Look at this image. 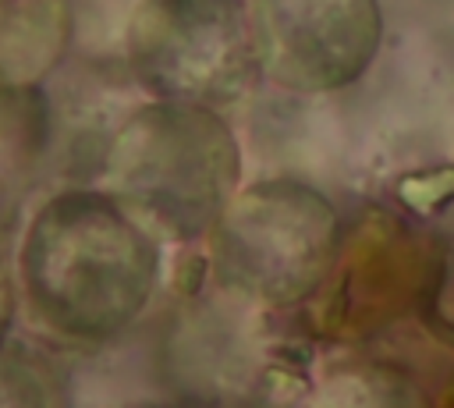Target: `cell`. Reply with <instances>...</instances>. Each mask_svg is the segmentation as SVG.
Here are the masks:
<instances>
[{
	"label": "cell",
	"instance_id": "4",
	"mask_svg": "<svg viewBox=\"0 0 454 408\" xmlns=\"http://www.w3.org/2000/svg\"><path fill=\"white\" fill-rule=\"evenodd\" d=\"M121 39L131 82L153 99L223 110L262 78L252 0H135Z\"/></svg>",
	"mask_w": 454,
	"mask_h": 408
},
{
	"label": "cell",
	"instance_id": "9",
	"mask_svg": "<svg viewBox=\"0 0 454 408\" xmlns=\"http://www.w3.org/2000/svg\"><path fill=\"white\" fill-rule=\"evenodd\" d=\"M64 362L32 341L11 333L0 348V404H57L71 401Z\"/></svg>",
	"mask_w": 454,
	"mask_h": 408
},
{
	"label": "cell",
	"instance_id": "1",
	"mask_svg": "<svg viewBox=\"0 0 454 408\" xmlns=\"http://www.w3.org/2000/svg\"><path fill=\"white\" fill-rule=\"evenodd\" d=\"M14 277L32 319L78 344L131 330L163 277V241L106 188L46 195L18 238Z\"/></svg>",
	"mask_w": 454,
	"mask_h": 408
},
{
	"label": "cell",
	"instance_id": "10",
	"mask_svg": "<svg viewBox=\"0 0 454 408\" xmlns=\"http://www.w3.org/2000/svg\"><path fill=\"white\" fill-rule=\"evenodd\" d=\"M18 277L7 270V263L0 259V348L11 341L14 333V319H18Z\"/></svg>",
	"mask_w": 454,
	"mask_h": 408
},
{
	"label": "cell",
	"instance_id": "6",
	"mask_svg": "<svg viewBox=\"0 0 454 408\" xmlns=\"http://www.w3.org/2000/svg\"><path fill=\"white\" fill-rule=\"evenodd\" d=\"M259 309L209 277V291H181L177 312L163 337V376L184 397L227 401L255 376V344L245 330Z\"/></svg>",
	"mask_w": 454,
	"mask_h": 408
},
{
	"label": "cell",
	"instance_id": "5",
	"mask_svg": "<svg viewBox=\"0 0 454 408\" xmlns=\"http://www.w3.org/2000/svg\"><path fill=\"white\" fill-rule=\"evenodd\" d=\"M255 57L266 82L323 96L358 82L383 43L380 0H252Z\"/></svg>",
	"mask_w": 454,
	"mask_h": 408
},
{
	"label": "cell",
	"instance_id": "2",
	"mask_svg": "<svg viewBox=\"0 0 454 408\" xmlns=\"http://www.w3.org/2000/svg\"><path fill=\"white\" fill-rule=\"evenodd\" d=\"M241 142L216 106L142 99L103 149V188L163 245L206 241L241 188Z\"/></svg>",
	"mask_w": 454,
	"mask_h": 408
},
{
	"label": "cell",
	"instance_id": "7",
	"mask_svg": "<svg viewBox=\"0 0 454 408\" xmlns=\"http://www.w3.org/2000/svg\"><path fill=\"white\" fill-rule=\"evenodd\" d=\"M71 43V0H0V85H43Z\"/></svg>",
	"mask_w": 454,
	"mask_h": 408
},
{
	"label": "cell",
	"instance_id": "3",
	"mask_svg": "<svg viewBox=\"0 0 454 408\" xmlns=\"http://www.w3.org/2000/svg\"><path fill=\"white\" fill-rule=\"evenodd\" d=\"M340 248L333 202L301 177L241 184L206 238L209 273L220 287L259 309H291L312 298Z\"/></svg>",
	"mask_w": 454,
	"mask_h": 408
},
{
	"label": "cell",
	"instance_id": "8",
	"mask_svg": "<svg viewBox=\"0 0 454 408\" xmlns=\"http://www.w3.org/2000/svg\"><path fill=\"white\" fill-rule=\"evenodd\" d=\"M53 138V106L43 85H0V181L25 174Z\"/></svg>",
	"mask_w": 454,
	"mask_h": 408
}]
</instances>
